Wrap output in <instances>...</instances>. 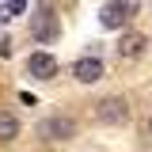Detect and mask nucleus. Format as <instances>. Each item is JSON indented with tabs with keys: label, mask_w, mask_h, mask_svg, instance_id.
I'll return each mask as SVG.
<instances>
[{
	"label": "nucleus",
	"mask_w": 152,
	"mask_h": 152,
	"mask_svg": "<svg viewBox=\"0 0 152 152\" xmlns=\"http://www.w3.org/2000/svg\"><path fill=\"white\" fill-rule=\"evenodd\" d=\"M31 34H34L38 42H53V38L61 34L57 15H53V4H50V0H42V4H38V12L31 15Z\"/></svg>",
	"instance_id": "obj_1"
},
{
	"label": "nucleus",
	"mask_w": 152,
	"mask_h": 152,
	"mask_svg": "<svg viewBox=\"0 0 152 152\" xmlns=\"http://www.w3.org/2000/svg\"><path fill=\"white\" fill-rule=\"evenodd\" d=\"M95 114H99V122H107V126H122V122L129 118V103H126L122 95H107Z\"/></svg>",
	"instance_id": "obj_2"
},
{
	"label": "nucleus",
	"mask_w": 152,
	"mask_h": 152,
	"mask_svg": "<svg viewBox=\"0 0 152 152\" xmlns=\"http://www.w3.org/2000/svg\"><path fill=\"white\" fill-rule=\"evenodd\" d=\"M57 57L53 53H46V50H38V53L27 57V76H34V80H53L57 76Z\"/></svg>",
	"instance_id": "obj_3"
},
{
	"label": "nucleus",
	"mask_w": 152,
	"mask_h": 152,
	"mask_svg": "<svg viewBox=\"0 0 152 152\" xmlns=\"http://www.w3.org/2000/svg\"><path fill=\"white\" fill-rule=\"evenodd\" d=\"M38 133L46 141H69V137H76V122L72 118H50V122H42Z\"/></svg>",
	"instance_id": "obj_4"
},
{
	"label": "nucleus",
	"mask_w": 152,
	"mask_h": 152,
	"mask_svg": "<svg viewBox=\"0 0 152 152\" xmlns=\"http://www.w3.org/2000/svg\"><path fill=\"white\" fill-rule=\"evenodd\" d=\"M72 76L80 84H95V80H103V61L99 57H80L72 65Z\"/></svg>",
	"instance_id": "obj_5"
},
{
	"label": "nucleus",
	"mask_w": 152,
	"mask_h": 152,
	"mask_svg": "<svg viewBox=\"0 0 152 152\" xmlns=\"http://www.w3.org/2000/svg\"><path fill=\"white\" fill-rule=\"evenodd\" d=\"M145 53V34H137V31H126L122 42H118V57H141Z\"/></svg>",
	"instance_id": "obj_6"
},
{
	"label": "nucleus",
	"mask_w": 152,
	"mask_h": 152,
	"mask_svg": "<svg viewBox=\"0 0 152 152\" xmlns=\"http://www.w3.org/2000/svg\"><path fill=\"white\" fill-rule=\"evenodd\" d=\"M99 23H103L107 31H122V27H126V15H122L118 4H107V8L99 12Z\"/></svg>",
	"instance_id": "obj_7"
},
{
	"label": "nucleus",
	"mask_w": 152,
	"mask_h": 152,
	"mask_svg": "<svg viewBox=\"0 0 152 152\" xmlns=\"http://www.w3.org/2000/svg\"><path fill=\"white\" fill-rule=\"evenodd\" d=\"M19 137V122L8 110H0V141H15Z\"/></svg>",
	"instance_id": "obj_8"
},
{
	"label": "nucleus",
	"mask_w": 152,
	"mask_h": 152,
	"mask_svg": "<svg viewBox=\"0 0 152 152\" xmlns=\"http://www.w3.org/2000/svg\"><path fill=\"white\" fill-rule=\"evenodd\" d=\"M23 8H27V0H0V23L23 15Z\"/></svg>",
	"instance_id": "obj_9"
},
{
	"label": "nucleus",
	"mask_w": 152,
	"mask_h": 152,
	"mask_svg": "<svg viewBox=\"0 0 152 152\" xmlns=\"http://www.w3.org/2000/svg\"><path fill=\"white\" fill-rule=\"evenodd\" d=\"M118 8H122V15H126V23H129L133 15H137V8H141V0H114Z\"/></svg>",
	"instance_id": "obj_10"
},
{
	"label": "nucleus",
	"mask_w": 152,
	"mask_h": 152,
	"mask_svg": "<svg viewBox=\"0 0 152 152\" xmlns=\"http://www.w3.org/2000/svg\"><path fill=\"white\" fill-rule=\"evenodd\" d=\"M148 137H152V118H148Z\"/></svg>",
	"instance_id": "obj_11"
}]
</instances>
